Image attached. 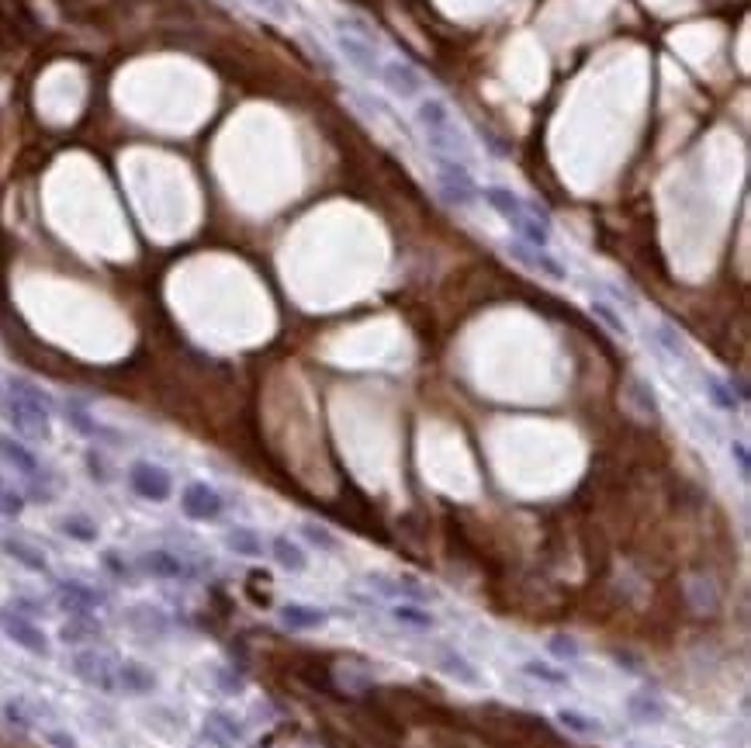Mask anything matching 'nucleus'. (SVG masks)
<instances>
[{
  "mask_svg": "<svg viewBox=\"0 0 751 748\" xmlns=\"http://www.w3.org/2000/svg\"><path fill=\"white\" fill-rule=\"evenodd\" d=\"M205 724L208 728H215L218 734H226L232 745H239L243 738H246V728H243V721L232 714V710H226V707H215V710H208L205 714Z\"/></svg>",
  "mask_w": 751,
  "mask_h": 748,
  "instance_id": "c85d7f7f",
  "label": "nucleus"
},
{
  "mask_svg": "<svg viewBox=\"0 0 751 748\" xmlns=\"http://www.w3.org/2000/svg\"><path fill=\"white\" fill-rule=\"evenodd\" d=\"M520 672L526 679H537L544 686H554V689H568L572 686V676L568 669H558L554 662H544V658H526L520 666Z\"/></svg>",
  "mask_w": 751,
  "mask_h": 748,
  "instance_id": "4be33fe9",
  "label": "nucleus"
},
{
  "mask_svg": "<svg viewBox=\"0 0 751 748\" xmlns=\"http://www.w3.org/2000/svg\"><path fill=\"white\" fill-rule=\"evenodd\" d=\"M437 669L443 676H450L461 686H482V672L475 669V662H467L457 648H440L437 651Z\"/></svg>",
  "mask_w": 751,
  "mask_h": 748,
  "instance_id": "6ab92c4d",
  "label": "nucleus"
},
{
  "mask_svg": "<svg viewBox=\"0 0 751 748\" xmlns=\"http://www.w3.org/2000/svg\"><path fill=\"white\" fill-rule=\"evenodd\" d=\"M731 461L737 465V475H741V478H748V475H751V457H748V447H745V440H734V444H731Z\"/></svg>",
  "mask_w": 751,
  "mask_h": 748,
  "instance_id": "4c0bfd02",
  "label": "nucleus"
},
{
  "mask_svg": "<svg viewBox=\"0 0 751 748\" xmlns=\"http://www.w3.org/2000/svg\"><path fill=\"white\" fill-rule=\"evenodd\" d=\"M83 461H87V468H91V478H94V482H101V485H104V482L111 478V475H108V468H104V461H101V454H97V451H87V457H83Z\"/></svg>",
  "mask_w": 751,
  "mask_h": 748,
  "instance_id": "79ce46f5",
  "label": "nucleus"
},
{
  "mask_svg": "<svg viewBox=\"0 0 751 748\" xmlns=\"http://www.w3.org/2000/svg\"><path fill=\"white\" fill-rule=\"evenodd\" d=\"M42 738H45V745L49 748H80V742L66 728H45L42 731Z\"/></svg>",
  "mask_w": 751,
  "mask_h": 748,
  "instance_id": "e433bc0d",
  "label": "nucleus"
},
{
  "mask_svg": "<svg viewBox=\"0 0 751 748\" xmlns=\"http://www.w3.org/2000/svg\"><path fill=\"white\" fill-rule=\"evenodd\" d=\"M0 630H4V638H7L11 645H18L21 651H28V655H35V658H49V655H53L49 634H45L32 617H24V613L0 610Z\"/></svg>",
  "mask_w": 751,
  "mask_h": 748,
  "instance_id": "0eeeda50",
  "label": "nucleus"
},
{
  "mask_svg": "<svg viewBox=\"0 0 751 748\" xmlns=\"http://www.w3.org/2000/svg\"><path fill=\"white\" fill-rule=\"evenodd\" d=\"M509 256L520 260L526 271L547 277V281H554V284H564V281H568V267H564L554 254H547V250L526 246V243H509Z\"/></svg>",
  "mask_w": 751,
  "mask_h": 748,
  "instance_id": "ddd939ff",
  "label": "nucleus"
},
{
  "mask_svg": "<svg viewBox=\"0 0 751 748\" xmlns=\"http://www.w3.org/2000/svg\"><path fill=\"white\" fill-rule=\"evenodd\" d=\"M0 461H4V465H11V468L21 472L24 478H32V482H39L42 478V461L35 457V451H32V447H24V444L14 440V436L0 434Z\"/></svg>",
  "mask_w": 751,
  "mask_h": 748,
  "instance_id": "f3484780",
  "label": "nucleus"
},
{
  "mask_svg": "<svg viewBox=\"0 0 751 748\" xmlns=\"http://www.w3.org/2000/svg\"><path fill=\"white\" fill-rule=\"evenodd\" d=\"M378 80H381L399 101H416V98H423V91H426L423 73H419L412 62L399 60V56L381 60V73H378Z\"/></svg>",
  "mask_w": 751,
  "mask_h": 748,
  "instance_id": "9b49d317",
  "label": "nucleus"
},
{
  "mask_svg": "<svg viewBox=\"0 0 751 748\" xmlns=\"http://www.w3.org/2000/svg\"><path fill=\"white\" fill-rule=\"evenodd\" d=\"M180 513L194 523H215L226 513V499L208 482H188L180 489Z\"/></svg>",
  "mask_w": 751,
  "mask_h": 748,
  "instance_id": "9d476101",
  "label": "nucleus"
},
{
  "mask_svg": "<svg viewBox=\"0 0 751 748\" xmlns=\"http://www.w3.org/2000/svg\"><path fill=\"white\" fill-rule=\"evenodd\" d=\"M703 388H707V398H710L720 413H737V409H741L734 388L727 385V381H720L717 374H707V378H703Z\"/></svg>",
  "mask_w": 751,
  "mask_h": 748,
  "instance_id": "c756f323",
  "label": "nucleus"
},
{
  "mask_svg": "<svg viewBox=\"0 0 751 748\" xmlns=\"http://www.w3.org/2000/svg\"><path fill=\"white\" fill-rule=\"evenodd\" d=\"M115 679L121 693H132V696H149L159 689V676H156L146 662L139 658H121L115 666Z\"/></svg>",
  "mask_w": 751,
  "mask_h": 748,
  "instance_id": "4468645a",
  "label": "nucleus"
},
{
  "mask_svg": "<svg viewBox=\"0 0 751 748\" xmlns=\"http://www.w3.org/2000/svg\"><path fill=\"white\" fill-rule=\"evenodd\" d=\"M115 658L97 651L94 645L87 648H77L70 655V672L77 676L83 686L97 689V693H118V679H115Z\"/></svg>",
  "mask_w": 751,
  "mask_h": 748,
  "instance_id": "423d86ee",
  "label": "nucleus"
},
{
  "mask_svg": "<svg viewBox=\"0 0 751 748\" xmlns=\"http://www.w3.org/2000/svg\"><path fill=\"white\" fill-rule=\"evenodd\" d=\"M21 513H24V495H21L18 489H11V485L4 482V475H0V516L14 520V516H21Z\"/></svg>",
  "mask_w": 751,
  "mask_h": 748,
  "instance_id": "f704fd0d",
  "label": "nucleus"
},
{
  "mask_svg": "<svg viewBox=\"0 0 751 748\" xmlns=\"http://www.w3.org/2000/svg\"><path fill=\"white\" fill-rule=\"evenodd\" d=\"M56 603L66 617H87L108 607V592L80 579H56Z\"/></svg>",
  "mask_w": 751,
  "mask_h": 748,
  "instance_id": "1a4fd4ad",
  "label": "nucleus"
},
{
  "mask_svg": "<svg viewBox=\"0 0 751 748\" xmlns=\"http://www.w3.org/2000/svg\"><path fill=\"white\" fill-rule=\"evenodd\" d=\"M201 742H205V745H212V748H236L229 738H226V734H218V731L208 728V724L201 728Z\"/></svg>",
  "mask_w": 751,
  "mask_h": 748,
  "instance_id": "37998d69",
  "label": "nucleus"
},
{
  "mask_svg": "<svg viewBox=\"0 0 751 748\" xmlns=\"http://www.w3.org/2000/svg\"><path fill=\"white\" fill-rule=\"evenodd\" d=\"M7 610H14V613H24V617H39V613H45V607H42L39 599H28V596H14L11 599V607Z\"/></svg>",
  "mask_w": 751,
  "mask_h": 748,
  "instance_id": "ea45409f",
  "label": "nucleus"
},
{
  "mask_svg": "<svg viewBox=\"0 0 751 748\" xmlns=\"http://www.w3.org/2000/svg\"><path fill=\"white\" fill-rule=\"evenodd\" d=\"M391 620L402 624V628H412V630L437 628V617L429 613V607H423V603H409V599H402V603L391 607Z\"/></svg>",
  "mask_w": 751,
  "mask_h": 748,
  "instance_id": "393cba45",
  "label": "nucleus"
},
{
  "mask_svg": "<svg viewBox=\"0 0 751 748\" xmlns=\"http://www.w3.org/2000/svg\"><path fill=\"white\" fill-rule=\"evenodd\" d=\"M589 309H592V315H596L599 322H602V326H606L613 336H620V340H627V336H631L627 319H623V315H620L617 309L606 302V298H592V302H589Z\"/></svg>",
  "mask_w": 751,
  "mask_h": 748,
  "instance_id": "7c9ffc66",
  "label": "nucleus"
},
{
  "mask_svg": "<svg viewBox=\"0 0 751 748\" xmlns=\"http://www.w3.org/2000/svg\"><path fill=\"white\" fill-rule=\"evenodd\" d=\"M226 548H229L236 558H264V541H260V533L250 531V527H229V531H226Z\"/></svg>",
  "mask_w": 751,
  "mask_h": 748,
  "instance_id": "a878e982",
  "label": "nucleus"
},
{
  "mask_svg": "<svg viewBox=\"0 0 751 748\" xmlns=\"http://www.w3.org/2000/svg\"><path fill=\"white\" fill-rule=\"evenodd\" d=\"M655 343L669 357H675V360H686V357H689V347H686V340H682V336H679V330H675V326H669V322H658V326H655Z\"/></svg>",
  "mask_w": 751,
  "mask_h": 748,
  "instance_id": "2f4dec72",
  "label": "nucleus"
},
{
  "mask_svg": "<svg viewBox=\"0 0 751 748\" xmlns=\"http://www.w3.org/2000/svg\"><path fill=\"white\" fill-rule=\"evenodd\" d=\"M623 710H627V717H631L634 724H640V728H658V724H665V717H669V704H665L658 693H651V689H637V693H631L627 704H623Z\"/></svg>",
  "mask_w": 751,
  "mask_h": 748,
  "instance_id": "2eb2a0df",
  "label": "nucleus"
},
{
  "mask_svg": "<svg viewBox=\"0 0 751 748\" xmlns=\"http://www.w3.org/2000/svg\"><path fill=\"white\" fill-rule=\"evenodd\" d=\"M277 620L288 630H319L329 624V610L312 607V603H284L277 610Z\"/></svg>",
  "mask_w": 751,
  "mask_h": 748,
  "instance_id": "a211bd4d",
  "label": "nucleus"
},
{
  "mask_svg": "<svg viewBox=\"0 0 751 748\" xmlns=\"http://www.w3.org/2000/svg\"><path fill=\"white\" fill-rule=\"evenodd\" d=\"M478 197H485V205L502 216V222L520 236V243L526 246H537V250H547L551 246V216L520 197L513 187H502V184H488V187H478Z\"/></svg>",
  "mask_w": 751,
  "mask_h": 748,
  "instance_id": "f03ea898",
  "label": "nucleus"
},
{
  "mask_svg": "<svg viewBox=\"0 0 751 748\" xmlns=\"http://www.w3.org/2000/svg\"><path fill=\"white\" fill-rule=\"evenodd\" d=\"M416 121L423 129V139L429 146V153H443V157H457L471 167V146L464 132L457 129V121L450 115L447 101L440 98H419L416 104Z\"/></svg>",
  "mask_w": 751,
  "mask_h": 748,
  "instance_id": "7ed1b4c3",
  "label": "nucleus"
},
{
  "mask_svg": "<svg viewBox=\"0 0 751 748\" xmlns=\"http://www.w3.org/2000/svg\"><path fill=\"white\" fill-rule=\"evenodd\" d=\"M53 409H56V402L28 378H7L0 388V416L24 440H49L53 436Z\"/></svg>",
  "mask_w": 751,
  "mask_h": 748,
  "instance_id": "f257e3e1",
  "label": "nucleus"
},
{
  "mask_svg": "<svg viewBox=\"0 0 751 748\" xmlns=\"http://www.w3.org/2000/svg\"><path fill=\"white\" fill-rule=\"evenodd\" d=\"M336 45H340V53H343V60L353 66V70H361L364 77L378 80V73H381V56H378V35L367 28L361 18H343L336 21Z\"/></svg>",
  "mask_w": 751,
  "mask_h": 748,
  "instance_id": "20e7f679",
  "label": "nucleus"
},
{
  "mask_svg": "<svg viewBox=\"0 0 751 748\" xmlns=\"http://www.w3.org/2000/svg\"><path fill=\"white\" fill-rule=\"evenodd\" d=\"M0 551L7 554L11 561H18L24 571H32V575H49V561H45V554H42L35 544L21 541V537H0Z\"/></svg>",
  "mask_w": 751,
  "mask_h": 748,
  "instance_id": "aec40b11",
  "label": "nucleus"
},
{
  "mask_svg": "<svg viewBox=\"0 0 751 748\" xmlns=\"http://www.w3.org/2000/svg\"><path fill=\"white\" fill-rule=\"evenodd\" d=\"M215 686L232 696V693H239V689H243V676H236V672H229V669H218L215 672Z\"/></svg>",
  "mask_w": 751,
  "mask_h": 748,
  "instance_id": "58836bf2",
  "label": "nucleus"
},
{
  "mask_svg": "<svg viewBox=\"0 0 751 748\" xmlns=\"http://www.w3.org/2000/svg\"><path fill=\"white\" fill-rule=\"evenodd\" d=\"M0 717L18 731V734H28V731H35V724H39L35 707H32L24 696H11V700H4V704H0Z\"/></svg>",
  "mask_w": 751,
  "mask_h": 748,
  "instance_id": "5701e85b",
  "label": "nucleus"
},
{
  "mask_svg": "<svg viewBox=\"0 0 751 748\" xmlns=\"http://www.w3.org/2000/svg\"><path fill=\"white\" fill-rule=\"evenodd\" d=\"M298 531H302V537L309 541L312 548H319V551H329V554L340 551V541H336V533L326 531L323 523H315V520H305V523H302Z\"/></svg>",
  "mask_w": 751,
  "mask_h": 748,
  "instance_id": "473e14b6",
  "label": "nucleus"
},
{
  "mask_svg": "<svg viewBox=\"0 0 751 748\" xmlns=\"http://www.w3.org/2000/svg\"><path fill=\"white\" fill-rule=\"evenodd\" d=\"M129 485L146 503H167L174 495V475L156 461H132L129 465Z\"/></svg>",
  "mask_w": 751,
  "mask_h": 748,
  "instance_id": "6e6552de",
  "label": "nucleus"
},
{
  "mask_svg": "<svg viewBox=\"0 0 751 748\" xmlns=\"http://www.w3.org/2000/svg\"><path fill=\"white\" fill-rule=\"evenodd\" d=\"M101 565L111 571V575H118V579H129V565L121 561V554H118V551H104V554H101Z\"/></svg>",
  "mask_w": 751,
  "mask_h": 748,
  "instance_id": "a19ab883",
  "label": "nucleus"
},
{
  "mask_svg": "<svg viewBox=\"0 0 751 748\" xmlns=\"http://www.w3.org/2000/svg\"><path fill=\"white\" fill-rule=\"evenodd\" d=\"M547 655H551V658H558V662H578V658H582V645H578L575 638L554 634V638L547 641Z\"/></svg>",
  "mask_w": 751,
  "mask_h": 748,
  "instance_id": "72a5a7b5",
  "label": "nucleus"
},
{
  "mask_svg": "<svg viewBox=\"0 0 751 748\" xmlns=\"http://www.w3.org/2000/svg\"><path fill=\"white\" fill-rule=\"evenodd\" d=\"M554 717H558L561 728L568 731V734H578V738H599V734L606 731L599 717H589V714H582V710H575V707H561Z\"/></svg>",
  "mask_w": 751,
  "mask_h": 748,
  "instance_id": "b1692460",
  "label": "nucleus"
},
{
  "mask_svg": "<svg viewBox=\"0 0 751 748\" xmlns=\"http://www.w3.org/2000/svg\"><path fill=\"white\" fill-rule=\"evenodd\" d=\"M270 558L277 561V569L291 571V575H298V571L309 569V554H305V548H302V544H294L288 533L270 537Z\"/></svg>",
  "mask_w": 751,
  "mask_h": 748,
  "instance_id": "412c9836",
  "label": "nucleus"
},
{
  "mask_svg": "<svg viewBox=\"0 0 751 748\" xmlns=\"http://www.w3.org/2000/svg\"><path fill=\"white\" fill-rule=\"evenodd\" d=\"M631 398H637V402H640V413H644V416H651V419H658V416H661L655 392H651V388H648L640 378H634V381H631Z\"/></svg>",
  "mask_w": 751,
  "mask_h": 748,
  "instance_id": "c9c22d12",
  "label": "nucleus"
},
{
  "mask_svg": "<svg viewBox=\"0 0 751 748\" xmlns=\"http://www.w3.org/2000/svg\"><path fill=\"white\" fill-rule=\"evenodd\" d=\"M63 416H66V423H70L77 434H83V436H108V440H118V434H111L108 427H101L94 416L87 413L83 406H77V402H66V406H63Z\"/></svg>",
  "mask_w": 751,
  "mask_h": 748,
  "instance_id": "bb28decb",
  "label": "nucleus"
},
{
  "mask_svg": "<svg viewBox=\"0 0 751 748\" xmlns=\"http://www.w3.org/2000/svg\"><path fill=\"white\" fill-rule=\"evenodd\" d=\"M56 638L66 645V648H87L104 638V624L97 620V613H87V617H66L59 624Z\"/></svg>",
  "mask_w": 751,
  "mask_h": 748,
  "instance_id": "dca6fc26",
  "label": "nucleus"
},
{
  "mask_svg": "<svg viewBox=\"0 0 751 748\" xmlns=\"http://www.w3.org/2000/svg\"><path fill=\"white\" fill-rule=\"evenodd\" d=\"M433 157V170H437V184H440V195L457 205V208H467L478 201V180L471 174V167L457 157H443V153H429Z\"/></svg>",
  "mask_w": 751,
  "mask_h": 748,
  "instance_id": "39448f33",
  "label": "nucleus"
},
{
  "mask_svg": "<svg viewBox=\"0 0 751 748\" xmlns=\"http://www.w3.org/2000/svg\"><path fill=\"white\" fill-rule=\"evenodd\" d=\"M135 569L142 571V575H149V579H159V582H180V579L191 575L188 561L180 554L170 551V548H149V551H142L135 558Z\"/></svg>",
  "mask_w": 751,
  "mask_h": 748,
  "instance_id": "f8f14e48",
  "label": "nucleus"
},
{
  "mask_svg": "<svg viewBox=\"0 0 751 748\" xmlns=\"http://www.w3.org/2000/svg\"><path fill=\"white\" fill-rule=\"evenodd\" d=\"M56 527H59V533H66V537H70V541H77V544H97V537H101L97 523L91 520V516H83V513H70V516H63Z\"/></svg>",
  "mask_w": 751,
  "mask_h": 748,
  "instance_id": "cd10ccee",
  "label": "nucleus"
}]
</instances>
